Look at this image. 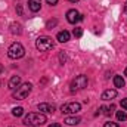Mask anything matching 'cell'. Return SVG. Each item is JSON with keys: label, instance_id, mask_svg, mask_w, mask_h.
Masks as SVG:
<instances>
[{"label": "cell", "instance_id": "cell-1", "mask_svg": "<svg viewBox=\"0 0 127 127\" xmlns=\"http://www.w3.org/2000/svg\"><path fill=\"white\" fill-rule=\"evenodd\" d=\"M47 121L46 115L43 112H30L24 117V124L30 127H38Z\"/></svg>", "mask_w": 127, "mask_h": 127}, {"label": "cell", "instance_id": "cell-2", "mask_svg": "<svg viewBox=\"0 0 127 127\" xmlns=\"http://www.w3.org/2000/svg\"><path fill=\"white\" fill-rule=\"evenodd\" d=\"M24 55H25V49H24V46H22L21 43H18V41L12 43V44L9 46V49H7V56H9L10 59H21Z\"/></svg>", "mask_w": 127, "mask_h": 127}, {"label": "cell", "instance_id": "cell-3", "mask_svg": "<svg viewBox=\"0 0 127 127\" xmlns=\"http://www.w3.org/2000/svg\"><path fill=\"white\" fill-rule=\"evenodd\" d=\"M53 44L55 43H53L52 37H49V35H40L35 41V46L40 52H47V50L53 49Z\"/></svg>", "mask_w": 127, "mask_h": 127}, {"label": "cell", "instance_id": "cell-4", "mask_svg": "<svg viewBox=\"0 0 127 127\" xmlns=\"http://www.w3.org/2000/svg\"><path fill=\"white\" fill-rule=\"evenodd\" d=\"M87 83H89L87 77H86L84 74H80V75H77V77L71 81V84H69V90H71V92L81 90V89L87 87Z\"/></svg>", "mask_w": 127, "mask_h": 127}, {"label": "cell", "instance_id": "cell-5", "mask_svg": "<svg viewBox=\"0 0 127 127\" xmlns=\"http://www.w3.org/2000/svg\"><path fill=\"white\" fill-rule=\"evenodd\" d=\"M31 83H24V84H21V86H18L16 89H15V92H13V97L15 99H25L27 96L31 93Z\"/></svg>", "mask_w": 127, "mask_h": 127}, {"label": "cell", "instance_id": "cell-6", "mask_svg": "<svg viewBox=\"0 0 127 127\" xmlns=\"http://www.w3.org/2000/svg\"><path fill=\"white\" fill-rule=\"evenodd\" d=\"M80 109H81V105L78 102H68V103H64L62 106H61L62 114H68V115H71V114L75 115Z\"/></svg>", "mask_w": 127, "mask_h": 127}, {"label": "cell", "instance_id": "cell-7", "mask_svg": "<svg viewBox=\"0 0 127 127\" xmlns=\"http://www.w3.org/2000/svg\"><path fill=\"white\" fill-rule=\"evenodd\" d=\"M81 19H83V15H81L78 10L69 9V10L66 12V21H68L69 24H77V22H80Z\"/></svg>", "mask_w": 127, "mask_h": 127}, {"label": "cell", "instance_id": "cell-8", "mask_svg": "<svg viewBox=\"0 0 127 127\" xmlns=\"http://www.w3.org/2000/svg\"><path fill=\"white\" fill-rule=\"evenodd\" d=\"M115 96H117V90H115V89H108V90H105V92L100 95V99H102V100H112Z\"/></svg>", "mask_w": 127, "mask_h": 127}, {"label": "cell", "instance_id": "cell-9", "mask_svg": "<svg viewBox=\"0 0 127 127\" xmlns=\"http://www.w3.org/2000/svg\"><path fill=\"white\" fill-rule=\"evenodd\" d=\"M19 84H21V77H19V75H12L10 80H9V84H7V86H9V89L15 90Z\"/></svg>", "mask_w": 127, "mask_h": 127}, {"label": "cell", "instance_id": "cell-10", "mask_svg": "<svg viewBox=\"0 0 127 127\" xmlns=\"http://www.w3.org/2000/svg\"><path fill=\"white\" fill-rule=\"evenodd\" d=\"M38 111L40 112H50V114H53L55 112V105H50V103H38Z\"/></svg>", "mask_w": 127, "mask_h": 127}, {"label": "cell", "instance_id": "cell-11", "mask_svg": "<svg viewBox=\"0 0 127 127\" xmlns=\"http://www.w3.org/2000/svg\"><path fill=\"white\" fill-rule=\"evenodd\" d=\"M28 7H30V10L31 12H38L40 9H41V1L40 0H28Z\"/></svg>", "mask_w": 127, "mask_h": 127}, {"label": "cell", "instance_id": "cell-12", "mask_svg": "<svg viewBox=\"0 0 127 127\" xmlns=\"http://www.w3.org/2000/svg\"><path fill=\"white\" fill-rule=\"evenodd\" d=\"M80 121H81V118H80V117H75V115H74V117H66V118L64 120V123L68 124V126H77Z\"/></svg>", "mask_w": 127, "mask_h": 127}, {"label": "cell", "instance_id": "cell-13", "mask_svg": "<svg viewBox=\"0 0 127 127\" xmlns=\"http://www.w3.org/2000/svg\"><path fill=\"white\" fill-rule=\"evenodd\" d=\"M69 37H71V35H69V32L65 31V30H64V31H59V32H58V35H56L58 41H61V43H66V41L69 40Z\"/></svg>", "mask_w": 127, "mask_h": 127}, {"label": "cell", "instance_id": "cell-14", "mask_svg": "<svg viewBox=\"0 0 127 127\" xmlns=\"http://www.w3.org/2000/svg\"><path fill=\"white\" fill-rule=\"evenodd\" d=\"M10 32L19 35V34L22 32V27H21V24H19V22H12V24H10Z\"/></svg>", "mask_w": 127, "mask_h": 127}, {"label": "cell", "instance_id": "cell-15", "mask_svg": "<svg viewBox=\"0 0 127 127\" xmlns=\"http://www.w3.org/2000/svg\"><path fill=\"white\" fill-rule=\"evenodd\" d=\"M124 84H126V81H124V78L121 75H114V86L115 87L121 89V87H124Z\"/></svg>", "mask_w": 127, "mask_h": 127}, {"label": "cell", "instance_id": "cell-16", "mask_svg": "<svg viewBox=\"0 0 127 127\" xmlns=\"http://www.w3.org/2000/svg\"><path fill=\"white\" fill-rule=\"evenodd\" d=\"M12 114H13L15 117H21V115L24 114V108H22V106H16V108L12 109Z\"/></svg>", "mask_w": 127, "mask_h": 127}, {"label": "cell", "instance_id": "cell-17", "mask_svg": "<svg viewBox=\"0 0 127 127\" xmlns=\"http://www.w3.org/2000/svg\"><path fill=\"white\" fill-rule=\"evenodd\" d=\"M100 111H102V114H105V115H111V111H114V105H111V106H102Z\"/></svg>", "mask_w": 127, "mask_h": 127}, {"label": "cell", "instance_id": "cell-18", "mask_svg": "<svg viewBox=\"0 0 127 127\" xmlns=\"http://www.w3.org/2000/svg\"><path fill=\"white\" fill-rule=\"evenodd\" d=\"M117 118H118V121H124L127 118L126 112H124V111H117Z\"/></svg>", "mask_w": 127, "mask_h": 127}, {"label": "cell", "instance_id": "cell-19", "mask_svg": "<svg viewBox=\"0 0 127 127\" xmlns=\"http://www.w3.org/2000/svg\"><path fill=\"white\" fill-rule=\"evenodd\" d=\"M72 34H74V37H81L83 35V30L81 28H74Z\"/></svg>", "mask_w": 127, "mask_h": 127}, {"label": "cell", "instance_id": "cell-20", "mask_svg": "<svg viewBox=\"0 0 127 127\" xmlns=\"http://www.w3.org/2000/svg\"><path fill=\"white\" fill-rule=\"evenodd\" d=\"M103 127H120L117 123H112V121H109V123H105L103 124Z\"/></svg>", "mask_w": 127, "mask_h": 127}, {"label": "cell", "instance_id": "cell-21", "mask_svg": "<svg viewBox=\"0 0 127 127\" xmlns=\"http://www.w3.org/2000/svg\"><path fill=\"white\" fill-rule=\"evenodd\" d=\"M53 25H56V19H53V21H49V22H47V25H46V27H47V28H52V27H53Z\"/></svg>", "mask_w": 127, "mask_h": 127}, {"label": "cell", "instance_id": "cell-22", "mask_svg": "<svg viewBox=\"0 0 127 127\" xmlns=\"http://www.w3.org/2000/svg\"><path fill=\"white\" fill-rule=\"evenodd\" d=\"M120 103H121V106H123V109H127V99H123V100H121Z\"/></svg>", "mask_w": 127, "mask_h": 127}, {"label": "cell", "instance_id": "cell-23", "mask_svg": "<svg viewBox=\"0 0 127 127\" xmlns=\"http://www.w3.org/2000/svg\"><path fill=\"white\" fill-rule=\"evenodd\" d=\"M16 12H18V15H22V6L21 4L16 6Z\"/></svg>", "mask_w": 127, "mask_h": 127}, {"label": "cell", "instance_id": "cell-24", "mask_svg": "<svg viewBox=\"0 0 127 127\" xmlns=\"http://www.w3.org/2000/svg\"><path fill=\"white\" fill-rule=\"evenodd\" d=\"M47 1V4H50V6H55L56 3H58V0H46Z\"/></svg>", "mask_w": 127, "mask_h": 127}, {"label": "cell", "instance_id": "cell-25", "mask_svg": "<svg viewBox=\"0 0 127 127\" xmlns=\"http://www.w3.org/2000/svg\"><path fill=\"white\" fill-rule=\"evenodd\" d=\"M59 58H61V62H65V59H66V58H65V55H64V53H61V55H59Z\"/></svg>", "mask_w": 127, "mask_h": 127}, {"label": "cell", "instance_id": "cell-26", "mask_svg": "<svg viewBox=\"0 0 127 127\" xmlns=\"http://www.w3.org/2000/svg\"><path fill=\"white\" fill-rule=\"evenodd\" d=\"M49 127H61L58 123H52V124H49Z\"/></svg>", "mask_w": 127, "mask_h": 127}, {"label": "cell", "instance_id": "cell-27", "mask_svg": "<svg viewBox=\"0 0 127 127\" xmlns=\"http://www.w3.org/2000/svg\"><path fill=\"white\" fill-rule=\"evenodd\" d=\"M124 12L127 13V0H126V3H124Z\"/></svg>", "mask_w": 127, "mask_h": 127}, {"label": "cell", "instance_id": "cell-28", "mask_svg": "<svg viewBox=\"0 0 127 127\" xmlns=\"http://www.w3.org/2000/svg\"><path fill=\"white\" fill-rule=\"evenodd\" d=\"M71 3H77V1H80V0H69Z\"/></svg>", "mask_w": 127, "mask_h": 127}, {"label": "cell", "instance_id": "cell-29", "mask_svg": "<svg viewBox=\"0 0 127 127\" xmlns=\"http://www.w3.org/2000/svg\"><path fill=\"white\" fill-rule=\"evenodd\" d=\"M1 71H3V65L0 64V72H1Z\"/></svg>", "mask_w": 127, "mask_h": 127}, {"label": "cell", "instance_id": "cell-30", "mask_svg": "<svg viewBox=\"0 0 127 127\" xmlns=\"http://www.w3.org/2000/svg\"><path fill=\"white\" fill-rule=\"evenodd\" d=\"M124 75L127 77V66H126V69H124Z\"/></svg>", "mask_w": 127, "mask_h": 127}]
</instances>
